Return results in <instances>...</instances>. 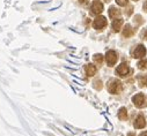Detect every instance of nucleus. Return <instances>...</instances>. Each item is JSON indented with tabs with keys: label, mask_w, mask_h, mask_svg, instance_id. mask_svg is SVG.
Returning a JSON list of instances; mask_svg holds the SVG:
<instances>
[{
	"label": "nucleus",
	"mask_w": 147,
	"mask_h": 136,
	"mask_svg": "<svg viewBox=\"0 0 147 136\" xmlns=\"http://www.w3.org/2000/svg\"><path fill=\"white\" fill-rule=\"evenodd\" d=\"M123 89V85H122V82L118 81V80H110L108 82V90L109 92L111 93H119Z\"/></svg>",
	"instance_id": "obj_1"
},
{
	"label": "nucleus",
	"mask_w": 147,
	"mask_h": 136,
	"mask_svg": "<svg viewBox=\"0 0 147 136\" xmlns=\"http://www.w3.org/2000/svg\"><path fill=\"white\" fill-rule=\"evenodd\" d=\"M117 60H118V55H117V53L115 51L110 50V51L107 52V54H105V61H107L108 66H114L117 62Z\"/></svg>",
	"instance_id": "obj_2"
},
{
	"label": "nucleus",
	"mask_w": 147,
	"mask_h": 136,
	"mask_svg": "<svg viewBox=\"0 0 147 136\" xmlns=\"http://www.w3.org/2000/svg\"><path fill=\"white\" fill-rule=\"evenodd\" d=\"M130 72H132L131 69H130V67L124 62V63H121L118 67H117V69H116V74L118 75V76H121V77H125V76H127L129 74H130Z\"/></svg>",
	"instance_id": "obj_3"
},
{
	"label": "nucleus",
	"mask_w": 147,
	"mask_h": 136,
	"mask_svg": "<svg viewBox=\"0 0 147 136\" xmlns=\"http://www.w3.org/2000/svg\"><path fill=\"white\" fill-rule=\"evenodd\" d=\"M132 101L136 105V107H138V109L146 106V99H145V96L142 93H137L136 96H133Z\"/></svg>",
	"instance_id": "obj_4"
},
{
	"label": "nucleus",
	"mask_w": 147,
	"mask_h": 136,
	"mask_svg": "<svg viewBox=\"0 0 147 136\" xmlns=\"http://www.w3.org/2000/svg\"><path fill=\"white\" fill-rule=\"evenodd\" d=\"M107 25V19L104 16H97L94 22H93V27L96 29V30H101L103 29L104 27Z\"/></svg>",
	"instance_id": "obj_5"
},
{
	"label": "nucleus",
	"mask_w": 147,
	"mask_h": 136,
	"mask_svg": "<svg viewBox=\"0 0 147 136\" xmlns=\"http://www.w3.org/2000/svg\"><path fill=\"white\" fill-rule=\"evenodd\" d=\"M90 9H92V11H90L92 14L98 15V14H101V13L103 12V4L100 3V1H94L93 5H92V7H90Z\"/></svg>",
	"instance_id": "obj_6"
},
{
	"label": "nucleus",
	"mask_w": 147,
	"mask_h": 136,
	"mask_svg": "<svg viewBox=\"0 0 147 136\" xmlns=\"http://www.w3.org/2000/svg\"><path fill=\"white\" fill-rule=\"evenodd\" d=\"M145 126H146V120H145L144 115L139 114V115L136 118V120H134V128L141 129V128H144Z\"/></svg>",
	"instance_id": "obj_7"
},
{
	"label": "nucleus",
	"mask_w": 147,
	"mask_h": 136,
	"mask_svg": "<svg viewBox=\"0 0 147 136\" xmlns=\"http://www.w3.org/2000/svg\"><path fill=\"white\" fill-rule=\"evenodd\" d=\"M146 55V49L142 45H138L136 50L133 51V57L134 58H144Z\"/></svg>",
	"instance_id": "obj_8"
},
{
	"label": "nucleus",
	"mask_w": 147,
	"mask_h": 136,
	"mask_svg": "<svg viewBox=\"0 0 147 136\" xmlns=\"http://www.w3.org/2000/svg\"><path fill=\"white\" fill-rule=\"evenodd\" d=\"M122 25H123V19H115L113 21V23H111V27H113L115 32H118L121 30Z\"/></svg>",
	"instance_id": "obj_9"
},
{
	"label": "nucleus",
	"mask_w": 147,
	"mask_h": 136,
	"mask_svg": "<svg viewBox=\"0 0 147 136\" xmlns=\"http://www.w3.org/2000/svg\"><path fill=\"white\" fill-rule=\"evenodd\" d=\"M119 15H121V11L117 9L116 7H110L109 8V16L111 19H119Z\"/></svg>",
	"instance_id": "obj_10"
},
{
	"label": "nucleus",
	"mask_w": 147,
	"mask_h": 136,
	"mask_svg": "<svg viewBox=\"0 0 147 136\" xmlns=\"http://www.w3.org/2000/svg\"><path fill=\"white\" fill-rule=\"evenodd\" d=\"M85 69H86V74H87L88 76H93V75H95V73H96V67H95L94 65H92V63L87 65Z\"/></svg>",
	"instance_id": "obj_11"
},
{
	"label": "nucleus",
	"mask_w": 147,
	"mask_h": 136,
	"mask_svg": "<svg viewBox=\"0 0 147 136\" xmlns=\"http://www.w3.org/2000/svg\"><path fill=\"white\" fill-rule=\"evenodd\" d=\"M132 35H133V31H132L131 27H130L129 24H126L125 28L123 29V36H124V37H131Z\"/></svg>",
	"instance_id": "obj_12"
},
{
	"label": "nucleus",
	"mask_w": 147,
	"mask_h": 136,
	"mask_svg": "<svg viewBox=\"0 0 147 136\" xmlns=\"http://www.w3.org/2000/svg\"><path fill=\"white\" fill-rule=\"evenodd\" d=\"M118 118H119L121 120H126V119H127V111H126L125 107H122V109L119 110V112H118Z\"/></svg>",
	"instance_id": "obj_13"
},
{
	"label": "nucleus",
	"mask_w": 147,
	"mask_h": 136,
	"mask_svg": "<svg viewBox=\"0 0 147 136\" xmlns=\"http://www.w3.org/2000/svg\"><path fill=\"white\" fill-rule=\"evenodd\" d=\"M138 82H139V85L140 87H146L147 85V76L145 75H141L138 77Z\"/></svg>",
	"instance_id": "obj_14"
},
{
	"label": "nucleus",
	"mask_w": 147,
	"mask_h": 136,
	"mask_svg": "<svg viewBox=\"0 0 147 136\" xmlns=\"http://www.w3.org/2000/svg\"><path fill=\"white\" fill-rule=\"evenodd\" d=\"M138 68L139 69H146L147 68V59H144L138 62Z\"/></svg>",
	"instance_id": "obj_15"
},
{
	"label": "nucleus",
	"mask_w": 147,
	"mask_h": 136,
	"mask_svg": "<svg viewBox=\"0 0 147 136\" xmlns=\"http://www.w3.org/2000/svg\"><path fill=\"white\" fill-rule=\"evenodd\" d=\"M94 61H95L96 63L101 65V63L103 62V55H102V54H95V55H94Z\"/></svg>",
	"instance_id": "obj_16"
},
{
	"label": "nucleus",
	"mask_w": 147,
	"mask_h": 136,
	"mask_svg": "<svg viewBox=\"0 0 147 136\" xmlns=\"http://www.w3.org/2000/svg\"><path fill=\"white\" fill-rule=\"evenodd\" d=\"M129 3V0H116V4L119 6H126Z\"/></svg>",
	"instance_id": "obj_17"
},
{
	"label": "nucleus",
	"mask_w": 147,
	"mask_h": 136,
	"mask_svg": "<svg viewBox=\"0 0 147 136\" xmlns=\"http://www.w3.org/2000/svg\"><path fill=\"white\" fill-rule=\"evenodd\" d=\"M87 1H88V0H79V3H80V4H86Z\"/></svg>",
	"instance_id": "obj_18"
},
{
	"label": "nucleus",
	"mask_w": 147,
	"mask_h": 136,
	"mask_svg": "<svg viewBox=\"0 0 147 136\" xmlns=\"http://www.w3.org/2000/svg\"><path fill=\"white\" fill-rule=\"evenodd\" d=\"M139 136H147V131H144V133H141Z\"/></svg>",
	"instance_id": "obj_19"
},
{
	"label": "nucleus",
	"mask_w": 147,
	"mask_h": 136,
	"mask_svg": "<svg viewBox=\"0 0 147 136\" xmlns=\"http://www.w3.org/2000/svg\"><path fill=\"white\" fill-rule=\"evenodd\" d=\"M127 136H136V135H134L133 133H129V134H127Z\"/></svg>",
	"instance_id": "obj_20"
},
{
	"label": "nucleus",
	"mask_w": 147,
	"mask_h": 136,
	"mask_svg": "<svg viewBox=\"0 0 147 136\" xmlns=\"http://www.w3.org/2000/svg\"><path fill=\"white\" fill-rule=\"evenodd\" d=\"M145 9H146V12H147V3L145 4Z\"/></svg>",
	"instance_id": "obj_21"
},
{
	"label": "nucleus",
	"mask_w": 147,
	"mask_h": 136,
	"mask_svg": "<svg viewBox=\"0 0 147 136\" xmlns=\"http://www.w3.org/2000/svg\"><path fill=\"white\" fill-rule=\"evenodd\" d=\"M145 39H147V32H146V35H145V37H144Z\"/></svg>",
	"instance_id": "obj_22"
}]
</instances>
